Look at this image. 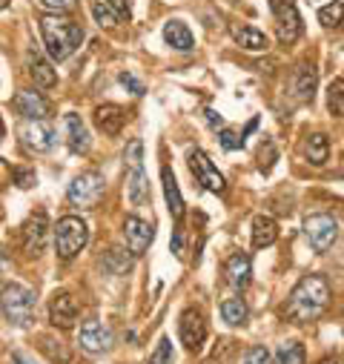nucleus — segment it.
<instances>
[{
    "label": "nucleus",
    "instance_id": "f257e3e1",
    "mask_svg": "<svg viewBox=\"0 0 344 364\" xmlns=\"http://www.w3.org/2000/svg\"><path fill=\"white\" fill-rule=\"evenodd\" d=\"M327 304H330V282L324 276H304L287 296L284 313L296 324H310L327 310Z\"/></svg>",
    "mask_w": 344,
    "mask_h": 364
},
{
    "label": "nucleus",
    "instance_id": "f03ea898",
    "mask_svg": "<svg viewBox=\"0 0 344 364\" xmlns=\"http://www.w3.org/2000/svg\"><path fill=\"white\" fill-rule=\"evenodd\" d=\"M41 38L43 46L49 52L52 60H66L69 55H75V49L83 41V26L63 18V15H43L41 18Z\"/></svg>",
    "mask_w": 344,
    "mask_h": 364
},
{
    "label": "nucleus",
    "instance_id": "7ed1b4c3",
    "mask_svg": "<svg viewBox=\"0 0 344 364\" xmlns=\"http://www.w3.org/2000/svg\"><path fill=\"white\" fill-rule=\"evenodd\" d=\"M127 196L132 207H144L149 198V178L144 172V141L132 138L127 146Z\"/></svg>",
    "mask_w": 344,
    "mask_h": 364
},
{
    "label": "nucleus",
    "instance_id": "20e7f679",
    "mask_svg": "<svg viewBox=\"0 0 344 364\" xmlns=\"http://www.w3.org/2000/svg\"><path fill=\"white\" fill-rule=\"evenodd\" d=\"M35 293L23 284H6L4 293H0V310H4V316L15 324V327H26L32 324L35 318Z\"/></svg>",
    "mask_w": 344,
    "mask_h": 364
},
{
    "label": "nucleus",
    "instance_id": "39448f33",
    "mask_svg": "<svg viewBox=\"0 0 344 364\" xmlns=\"http://www.w3.org/2000/svg\"><path fill=\"white\" fill-rule=\"evenodd\" d=\"M86 241H90V227H86L83 218L66 215V218L58 221V227H55V250H58V255L63 261H72L86 247Z\"/></svg>",
    "mask_w": 344,
    "mask_h": 364
},
{
    "label": "nucleus",
    "instance_id": "423d86ee",
    "mask_svg": "<svg viewBox=\"0 0 344 364\" xmlns=\"http://www.w3.org/2000/svg\"><path fill=\"white\" fill-rule=\"evenodd\" d=\"M104 190H107V178L98 169H86L69 184L66 196H69V204H75V207H95L101 201Z\"/></svg>",
    "mask_w": 344,
    "mask_h": 364
},
{
    "label": "nucleus",
    "instance_id": "0eeeda50",
    "mask_svg": "<svg viewBox=\"0 0 344 364\" xmlns=\"http://www.w3.org/2000/svg\"><path fill=\"white\" fill-rule=\"evenodd\" d=\"M270 12L276 18V35L281 46H290L301 35V15L296 0H270Z\"/></svg>",
    "mask_w": 344,
    "mask_h": 364
},
{
    "label": "nucleus",
    "instance_id": "6e6552de",
    "mask_svg": "<svg viewBox=\"0 0 344 364\" xmlns=\"http://www.w3.org/2000/svg\"><path fill=\"white\" fill-rule=\"evenodd\" d=\"M304 235H307V241H310V247H313L316 252H327V250L335 244V238H338V224H335V218L327 215V213L307 215V221H304Z\"/></svg>",
    "mask_w": 344,
    "mask_h": 364
},
{
    "label": "nucleus",
    "instance_id": "1a4fd4ad",
    "mask_svg": "<svg viewBox=\"0 0 344 364\" xmlns=\"http://www.w3.org/2000/svg\"><path fill=\"white\" fill-rule=\"evenodd\" d=\"M190 169H193L195 181H198L204 190H210V193H215V196H221V193L227 190L224 175L215 169V164H213L201 149H193V152H190Z\"/></svg>",
    "mask_w": 344,
    "mask_h": 364
},
{
    "label": "nucleus",
    "instance_id": "9d476101",
    "mask_svg": "<svg viewBox=\"0 0 344 364\" xmlns=\"http://www.w3.org/2000/svg\"><path fill=\"white\" fill-rule=\"evenodd\" d=\"M46 235H49V218L46 213H35L26 218V224L21 227V244L26 255H41L46 250Z\"/></svg>",
    "mask_w": 344,
    "mask_h": 364
},
{
    "label": "nucleus",
    "instance_id": "9b49d317",
    "mask_svg": "<svg viewBox=\"0 0 344 364\" xmlns=\"http://www.w3.org/2000/svg\"><path fill=\"white\" fill-rule=\"evenodd\" d=\"M21 138L32 152H49L55 146V129L46 118H26L21 127Z\"/></svg>",
    "mask_w": 344,
    "mask_h": 364
},
{
    "label": "nucleus",
    "instance_id": "f8f14e48",
    "mask_svg": "<svg viewBox=\"0 0 344 364\" xmlns=\"http://www.w3.org/2000/svg\"><path fill=\"white\" fill-rule=\"evenodd\" d=\"M77 344H80V350L92 353V355L107 353L112 347V330L104 321H95V318L92 321H83L80 324V333H77Z\"/></svg>",
    "mask_w": 344,
    "mask_h": 364
},
{
    "label": "nucleus",
    "instance_id": "ddd939ff",
    "mask_svg": "<svg viewBox=\"0 0 344 364\" xmlns=\"http://www.w3.org/2000/svg\"><path fill=\"white\" fill-rule=\"evenodd\" d=\"M77 313H80V307H77V299H75L72 293L58 290V293L52 296V301H49V321H52L55 327H60V330L75 327Z\"/></svg>",
    "mask_w": 344,
    "mask_h": 364
},
{
    "label": "nucleus",
    "instance_id": "4468645a",
    "mask_svg": "<svg viewBox=\"0 0 344 364\" xmlns=\"http://www.w3.org/2000/svg\"><path fill=\"white\" fill-rule=\"evenodd\" d=\"M178 336L181 341L187 344V350H198L207 338V321H204V313L190 307L181 313V321H178Z\"/></svg>",
    "mask_w": 344,
    "mask_h": 364
},
{
    "label": "nucleus",
    "instance_id": "2eb2a0df",
    "mask_svg": "<svg viewBox=\"0 0 344 364\" xmlns=\"http://www.w3.org/2000/svg\"><path fill=\"white\" fill-rule=\"evenodd\" d=\"M124 238H127V247H129L132 255H144L146 247H149L152 238H155V230H152L149 221H144V218H138V215H129V218L124 221Z\"/></svg>",
    "mask_w": 344,
    "mask_h": 364
},
{
    "label": "nucleus",
    "instance_id": "dca6fc26",
    "mask_svg": "<svg viewBox=\"0 0 344 364\" xmlns=\"http://www.w3.org/2000/svg\"><path fill=\"white\" fill-rule=\"evenodd\" d=\"M224 279L232 290H247L252 279V261L247 252H232L224 264Z\"/></svg>",
    "mask_w": 344,
    "mask_h": 364
},
{
    "label": "nucleus",
    "instance_id": "f3484780",
    "mask_svg": "<svg viewBox=\"0 0 344 364\" xmlns=\"http://www.w3.org/2000/svg\"><path fill=\"white\" fill-rule=\"evenodd\" d=\"M127 124V109H121L118 104H101L95 107V127L104 135H118Z\"/></svg>",
    "mask_w": 344,
    "mask_h": 364
},
{
    "label": "nucleus",
    "instance_id": "a211bd4d",
    "mask_svg": "<svg viewBox=\"0 0 344 364\" xmlns=\"http://www.w3.org/2000/svg\"><path fill=\"white\" fill-rule=\"evenodd\" d=\"M15 109L23 115V118H46L49 115V104L41 92L35 89H21L15 95Z\"/></svg>",
    "mask_w": 344,
    "mask_h": 364
},
{
    "label": "nucleus",
    "instance_id": "6ab92c4d",
    "mask_svg": "<svg viewBox=\"0 0 344 364\" xmlns=\"http://www.w3.org/2000/svg\"><path fill=\"white\" fill-rule=\"evenodd\" d=\"M26 66H29L32 80H35L41 89H52V86L58 83V75H55L52 63H49V60H43V58H41V52L29 49V55H26Z\"/></svg>",
    "mask_w": 344,
    "mask_h": 364
},
{
    "label": "nucleus",
    "instance_id": "aec40b11",
    "mask_svg": "<svg viewBox=\"0 0 344 364\" xmlns=\"http://www.w3.org/2000/svg\"><path fill=\"white\" fill-rule=\"evenodd\" d=\"M276 238H279V224H276V218H270V215H255V218H252V247H255V250L273 247Z\"/></svg>",
    "mask_w": 344,
    "mask_h": 364
},
{
    "label": "nucleus",
    "instance_id": "412c9836",
    "mask_svg": "<svg viewBox=\"0 0 344 364\" xmlns=\"http://www.w3.org/2000/svg\"><path fill=\"white\" fill-rule=\"evenodd\" d=\"M161 181H163L166 207H169L172 218L178 221V218L184 215V196H181V190H178V181H176V175H172V169H169V166H163V169H161Z\"/></svg>",
    "mask_w": 344,
    "mask_h": 364
},
{
    "label": "nucleus",
    "instance_id": "4be33fe9",
    "mask_svg": "<svg viewBox=\"0 0 344 364\" xmlns=\"http://www.w3.org/2000/svg\"><path fill=\"white\" fill-rule=\"evenodd\" d=\"M66 141H69L72 152H86L90 149V129H86L83 118L75 115V112L66 115Z\"/></svg>",
    "mask_w": 344,
    "mask_h": 364
},
{
    "label": "nucleus",
    "instance_id": "5701e85b",
    "mask_svg": "<svg viewBox=\"0 0 344 364\" xmlns=\"http://www.w3.org/2000/svg\"><path fill=\"white\" fill-rule=\"evenodd\" d=\"M293 92L299 101H313L316 92V66L313 63H301L293 75Z\"/></svg>",
    "mask_w": 344,
    "mask_h": 364
},
{
    "label": "nucleus",
    "instance_id": "b1692460",
    "mask_svg": "<svg viewBox=\"0 0 344 364\" xmlns=\"http://www.w3.org/2000/svg\"><path fill=\"white\" fill-rule=\"evenodd\" d=\"M163 41H166L172 49H178V52H190V49L195 46L193 32H190L187 23H181V21H169V23L163 26Z\"/></svg>",
    "mask_w": 344,
    "mask_h": 364
},
{
    "label": "nucleus",
    "instance_id": "393cba45",
    "mask_svg": "<svg viewBox=\"0 0 344 364\" xmlns=\"http://www.w3.org/2000/svg\"><path fill=\"white\" fill-rule=\"evenodd\" d=\"M304 155H307V161H310L313 166H324L327 158H330V141H327V135H324V132L310 135V138H307V146H304Z\"/></svg>",
    "mask_w": 344,
    "mask_h": 364
},
{
    "label": "nucleus",
    "instance_id": "a878e982",
    "mask_svg": "<svg viewBox=\"0 0 344 364\" xmlns=\"http://www.w3.org/2000/svg\"><path fill=\"white\" fill-rule=\"evenodd\" d=\"M235 41H238V46L247 49V52H264V49L270 46V43H267V35L258 32L255 26H238V29H235Z\"/></svg>",
    "mask_w": 344,
    "mask_h": 364
},
{
    "label": "nucleus",
    "instance_id": "bb28decb",
    "mask_svg": "<svg viewBox=\"0 0 344 364\" xmlns=\"http://www.w3.org/2000/svg\"><path fill=\"white\" fill-rule=\"evenodd\" d=\"M38 341H41V344H38V347H41V353H46V358H49V361H60V364H66V361L72 358L69 347H66L60 338H55V336L43 333Z\"/></svg>",
    "mask_w": 344,
    "mask_h": 364
},
{
    "label": "nucleus",
    "instance_id": "cd10ccee",
    "mask_svg": "<svg viewBox=\"0 0 344 364\" xmlns=\"http://www.w3.org/2000/svg\"><path fill=\"white\" fill-rule=\"evenodd\" d=\"M221 318H224L227 324H232V327L244 324V321H247V301H244L241 296L227 299V301L221 304Z\"/></svg>",
    "mask_w": 344,
    "mask_h": 364
},
{
    "label": "nucleus",
    "instance_id": "c85d7f7f",
    "mask_svg": "<svg viewBox=\"0 0 344 364\" xmlns=\"http://www.w3.org/2000/svg\"><path fill=\"white\" fill-rule=\"evenodd\" d=\"M307 353H304V344L299 341H284L279 350H276V364H304Z\"/></svg>",
    "mask_w": 344,
    "mask_h": 364
},
{
    "label": "nucleus",
    "instance_id": "c756f323",
    "mask_svg": "<svg viewBox=\"0 0 344 364\" xmlns=\"http://www.w3.org/2000/svg\"><path fill=\"white\" fill-rule=\"evenodd\" d=\"M318 21H321V26H327V29L344 26V0H333L330 6H324V9L318 12Z\"/></svg>",
    "mask_w": 344,
    "mask_h": 364
},
{
    "label": "nucleus",
    "instance_id": "7c9ffc66",
    "mask_svg": "<svg viewBox=\"0 0 344 364\" xmlns=\"http://www.w3.org/2000/svg\"><path fill=\"white\" fill-rule=\"evenodd\" d=\"M327 109L335 118H344V80H333L327 89Z\"/></svg>",
    "mask_w": 344,
    "mask_h": 364
},
{
    "label": "nucleus",
    "instance_id": "2f4dec72",
    "mask_svg": "<svg viewBox=\"0 0 344 364\" xmlns=\"http://www.w3.org/2000/svg\"><path fill=\"white\" fill-rule=\"evenodd\" d=\"M92 18H95V23L98 26H107V29H112L121 18L115 15V9L107 4V0H95V4H92Z\"/></svg>",
    "mask_w": 344,
    "mask_h": 364
},
{
    "label": "nucleus",
    "instance_id": "473e14b6",
    "mask_svg": "<svg viewBox=\"0 0 344 364\" xmlns=\"http://www.w3.org/2000/svg\"><path fill=\"white\" fill-rule=\"evenodd\" d=\"M241 364H273V355H270V350L267 347H249L247 353H244V361Z\"/></svg>",
    "mask_w": 344,
    "mask_h": 364
},
{
    "label": "nucleus",
    "instance_id": "72a5a7b5",
    "mask_svg": "<svg viewBox=\"0 0 344 364\" xmlns=\"http://www.w3.org/2000/svg\"><path fill=\"white\" fill-rule=\"evenodd\" d=\"M77 4H80V0H41V6L49 9L52 15H66V12L77 9Z\"/></svg>",
    "mask_w": 344,
    "mask_h": 364
},
{
    "label": "nucleus",
    "instance_id": "f704fd0d",
    "mask_svg": "<svg viewBox=\"0 0 344 364\" xmlns=\"http://www.w3.org/2000/svg\"><path fill=\"white\" fill-rule=\"evenodd\" d=\"M149 364H172V344H169V338L158 341L155 353L149 355Z\"/></svg>",
    "mask_w": 344,
    "mask_h": 364
},
{
    "label": "nucleus",
    "instance_id": "c9c22d12",
    "mask_svg": "<svg viewBox=\"0 0 344 364\" xmlns=\"http://www.w3.org/2000/svg\"><path fill=\"white\" fill-rule=\"evenodd\" d=\"M221 146L230 149V152H232V149H241V146H244V138H238L232 129L224 127V129H221Z\"/></svg>",
    "mask_w": 344,
    "mask_h": 364
},
{
    "label": "nucleus",
    "instance_id": "e433bc0d",
    "mask_svg": "<svg viewBox=\"0 0 344 364\" xmlns=\"http://www.w3.org/2000/svg\"><path fill=\"white\" fill-rule=\"evenodd\" d=\"M15 181H18V187L29 190L35 184V172L32 169H15Z\"/></svg>",
    "mask_w": 344,
    "mask_h": 364
},
{
    "label": "nucleus",
    "instance_id": "4c0bfd02",
    "mask_svg": "<svg viewBox=\"0 0 344 364\" xmlns=\"http://www.w3.org/2000/svg\"><path fill=\"white\" fill-rule=\"evenodd\" d=\"M121 83L132 89V95H144V83H138V80H135L129 72H124V75H121Z\"/></svg>",
    "mask_w": 344,
    "mask_h": 364
},
{
    "label": "nucleus",
    "instance_id": "58836bf2",
    "mask_svg": "<svg viewBox=\"0 0 344 364\" xmlns=\"http://www.w3.org/2000/svg\"><path fill=\"white\" fill-rule=\"evenodd\" d=\"M118 18H129V0H107Z\"/></svg>",
    "mask_w": 344,
    "mask_h": 364
},
{
    "label": "nucleus",
    "instance_id": "ea45409f",
    "mask_svg": "<svg viewBox=\"0 0 344 364\" xmlns=\"http://www.w3.org/2000/svg\"><path fill=\"white\" fill-rule=\"evenodd\" d=\"M204 115H207V121H210V127H213V129H224V121H221V115H218L215 109H207Z\"/></svg>",
    "mask_w": 344,
    "mask_h": 364
},
{
    "label": "nucleus",
    "instance_id": "a19ab883",
    "mask_svg": "<svg viewBox=\"0 0 344 364\" xmlns=\"http://www.w3.org/2000/svg\"><path fill=\"white\" fill-rule=\"evenodd\" d=\"M318 364H338V361H335V358H321Z\"/></svg>",
    "mask_w": 344,
    "mask_h": 364
},
{
    "label": "nucleus",
    "instance_id": "79ce46f5",
    "mask_svg": "<svg viewBox=\"0 0 344 364\" xmlns=\"http://www.w3.org/2000/svg\"><path fill=\"white\" fill-rule=\"evenodd\" d=\"M0 138H4V118H0Z\"/></svg>",
    "mask_w": 344,
    "mask_h": 364
}]
</instances>
